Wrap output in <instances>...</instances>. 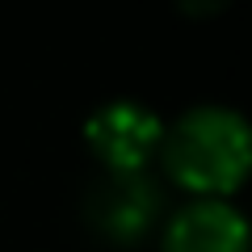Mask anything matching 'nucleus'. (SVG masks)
<instances>
[{
	"mask_svg": "<svg viewBox=\"0 0 252 252\" xmlns=\"http://www.w3.org/2000/svg\"><path fill=\"white\" fill-rule=\"evenodd\" d=\"M177 4L189 17H215L219 9H227V0H177Z\"/></svg>",
	"mask_w": 252,
	"mask_h": 252,
	"instance_id": "5",
	"label": "nucleus"
},
{
	"mask_svg": "<svg viewBox=\"0 0 252 252\" xmlns=\"http://www.w3.org/2000/svg\"><path fill=\"white\" fill-rule=\"evenodd\" d=\"M160 118L139 101H109L84 126V143L105 172H143V164L160 152Z\"/></svg>",
	"mask_w": 252,
	"mask_h": 252,
	"instance_id": "2",
	"label": "nucleus"
},
{
	"mask_svg": "<svg viewBox=\"0 0 252 252\" xmlns=\"http://www.w3.org/2000/svg\"><path fill=\"white\" fill-rule=\"evenodd\" d=\"M164 252H248L244 215L219 198H198L168 223Z\"/></svg>",
	"mask_w": 252,
	"mask_h": 252,
	"instance_id": "4",
	"label": "nucleus"
},
{
	"mask_svg": "<svg viewBox=\"0 0 252 252\" xmlns=\"http://www.w3.org/2000/svg\"><path fill=\"white\" fill-rule=\"evenodd\" d=\"M248 122L223 105L189 109L160 135V160L168 177L198 198L223 202L227 193H235L248 172Z\"/></svg>",
	"mask_w": 252,
	"mask_h": 252,
	"instance_id": "1",
	"label": "nucleus"
},
{
	"mask_svg": "<svg viewBox=\"0 0 252 252\" xmlns=\"http://www.w3.org/2000/svg\"><path fill=\"white\" fill-rule=\"evenodd\" d=\"M89 223L118 244H135L160 210V193L143 172H105L84 202Z\"/></svg>",
	"mask_w": 252,
	"mask_h": 252,
	"instance_id": "3",
	"label": "nucleus"
}]
</instances>
